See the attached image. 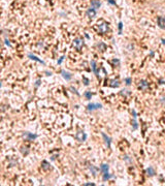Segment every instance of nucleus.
<instances>
[{
  "instance_id": "2",
  "label": "nucleus",
  "mask_w": 165,
  "mask_h": 186,
  "mask_svg": "<svg viewBox=\"0 0 165 186\" xmlns=\"http://www.w3.org/2000/svg\"><path fill=\"white\" fill-rule=\"evenodd\" d=\"M109 24L106 22H101L100 24H98V32L99 33H101V34H104V33H106L108 31V29H109Z\"/></svg>"
},
{
  "instance_id": "4",
  "label": "nucleus",
  "mask_w": 165,
  "mask_h": 186,
  "mask_svg": "<svg viewBox=\"0 0 165 186\" xmlns=\"http://www.w3.org/2000/svg\"><path fill=\"white\" fill-rule=\"evenodd\" d=\"M87 138H88L87 133L85 131H82V130H79L78 132H76V135H75V139L78 140L79 142H85L87 140Z\"/></svg>"
},
{
  "instance_id": "7",
  "label": "nucleus",
  "mask_w": 165,
  "mask_h": 186,
  "mask_svg": "<svg viewBox=\"0 0 165 186\" xmlns=\"http://www.w3.org/2000/svg\"><path fill=\"white\" fill-rule=\"evenodd\" d=\"M101 136H102V138H103V140H104V143H105V145L107 146V148H110V145H111V138L108 137V136H106L104 132H101Z\"/></svg>"
},
{
  "instance_id": "16",
  "label": "nucleus",
  "mask_w": 165,
  "mask_h": 186,
  "mask_svg": "<svg viewBox=\"0 0 165 186\" xmlns=\"http://www.w3.org/2000/svg\"><path fill=\"white\" fill-rule=\"evenodd\" d=\"M108 170H109V166L107 163H102L100 165V171H101L103 174L104 173H108Z\"/></svg>"
},
{
  "instance_id": "14",
  "label": "nucleus",
  "mask_w": 165,
  "mask_h": 186,
  "mask_svg": "<svg viewBox=\"0 0 165 186\" xmlns=\"http://www.w3.org/2000/svg\"><path fill=\"white\" fill-rule=\"evenodd\" d=\"M91 6L94 9H98L101 6V2H100L99 0H91Z\"/></svg>"
},
{
  "instance_id": "34",
  "label": "nucleus",
  "mask_w": 165,
  "mask_h": 186,
  "mask_svg": "<svg viewBox=\"0 0 165 186\" xmlns=\"http://www.w3.org/2000/svg\"><path fill=\"white\" fill-rule=\"evenodd\" d=\"M161 42H162V44L165 46V38H162V39H161Z\"/></svg>"
},
{
  "instance_id": "11",
  "label": "nucleus",
  "mask_w": 165,
  "mask_h": 186,
  "mask_svg": "<svg viewBox=\"0 0 165 186\" xmlns=\"http://www.w3.org/2000/svg\"><path fill=\"white\" fill-rule=\"evenodd\" d=\"M28 57L30 58L31 60H34V61H36V62H39V63H41V64H42V65H45V63H44V61H43V60L39 59V58H38L37 56H35V55L31 54V53H29V54H28Z\"/></svg>"
},
{
  "instance_id": "15",
  "label": "nucleus",
  "mask_w": 165,
  "mask_h": 186,
  "mask_svg": "<svg viewBox=\"0 0 165 186\" xmlns=\"http://www.w3.org/2000/svg\"><path fill=\"white\" fill-rule=\"evenodd\" d=\"M145 172H146V175H148L149 177H153V176L156 175V172H155V170L152 166H149L148 168H146Z\"/></svg>"
},
{
  "instance_id": "35",
  "label": "nucleus",
  "mask_w": 165,
  "mask_h": 186,
  "mask_svg": "<svg viewBox=\"0 0 165 186\" xmlns=\"http://www.w3.org/2000/svg\"><path fill=\"white\" fill-rule=\"evenodd\" d=\"M150 56H151V57L154 56V52H151V53H150Z\"/></svg>"
},
{
  "instance_id": "32",
  "label": "nucleus",
  "mask_w": 165,
  "mask_h": 186,
  "mask_svg": "<svg viewBox=\"0 0 165 186\" xmlns=\"http://www.w3.org/2000/svg\"><path fill=\"white\" fill-rule=\"evenodd\" d=\"M5 44H6L7 46H10V43H9V40H7V39H5Z\"/></svg>"
},
{
  "instance_id": "28",
  "label": "nucleus",
  "mask_w": 165,
  "mask_h": 186,
  "mask_svg": "<svg viewBox=\"0 0 165 186\" xmlns=\"http://www.w3.org/2000/svg\"><path fill=\"white\" fill-rule=\"evenodd\" d=\"M70 90H72V92H73V93H75L76 95H80V93H79L78 91H76V89H74L73 87H70Z\"/></svg>"
},
{
  "instance_id": "27",
  "label": "nucleus",
  "mask_w": 165,
  "mask_h": 186,
  "mask_svg": "<svg viewBox=\"0 0 165 186\" xmlns=\"http://www.w3.org/2000/svg\"><path fill=\"white\" fill-rule=\"evenodd\" d=\"M64 58H65V56H62V57H60V59H59V60H58V64H59V65H60V64H61V63L63 62V60H64Z\"/></svg>"
},
{
  "instance_id": "12",
  "label": "nucleus",
  "mask_w": 165,
  "mask_h": 186,
  "mask_svg": "<svg viewBox=\"0 0 165 186\" xmlns=\"http://www.w3.org/2000/svg\"><path fill=\"white\" fill-rule=\"evenodd\" d=\"M157 23H158V26L161 29H165V18L164 17H158Z\"/></svg>"
},
{
  "instance_id": "31",
  "label": "nucleus",
  "mask_w": 165,
  "mask_h": 186,
  "mask_svg": "<svg viewBox=\"0 0 165 186\" xmlns=\"http://www.w3.org/2000/svg\"><path fill=\"white\" fill-rule=\"evenodd\" d=\"M82 185H84V186H94L95 183H84Z\"/></svg>"
},
{
  "instance_id": "8",
  "label": "nucleus",
  "mask_w": 165,
  "mask_h": 186,
  "mask_svg": "<svg viewBox=\"0 0 165 186\" xmlns=\"http://www.w3.org/2000/svg\"><path fill=\"white\" fill-rule=\"evenodd\" d=\"M86 15H87L88 18H90V19L95 18V17H96V9H94V8H89V9H87Z\"/></svg>"
},
{
  "instance_id": "22",
  "label": "nucleus",
  "mask_w": 165,
  "mask_h": 186,
  "mask_svg": "<svg viewBox=\"0 0 165 186\" xmlns=\"http://www.w3.org/2000/svg\"><path fill=\"white\" fill-rule=\"evenodd\" d=\"M138 128V124H137V121H136V118H133V129H137Z\"/></svg>"
},
{
  "instance_id": "1",
  "label": "nucleus",
  "mask_w": 165,
  "mask_h": 186,
  "mask_svg": "<svg viewBox=\"0 0 165 186\" xmlns=\"http://www.w3.org/2000/svg\"><path fill=\"white\" fill-rule=\"evenodd\" d=\"M85 43H84V39L81 38V37H76L74 40H73V46L75 50L78 51H81L82 49V46H84Z\"/></svg>"
},
{
  "instance_id": "24",
  "label": "nucleus",
  "mask_w": 165,
  "mask_h": 186,
  "mask_svg": "<svg viewBox=\"0 0 165 186\" xmlns=\"http://www.w3.org/2000/svg\"><path fill=\"white\" fill-rule=\"evenodd\" d=\"M125 83H126L127 86L131 85V83H132V79H131V78H126V79H125Z\"/></svg>"
},
{
  "instance_id": "18",
  "label": "nucleus",
  "mask_w": 165,
  "mask_h": 186,
  "mask_svg": "<svg viewBox=\"0 0 165 186\" xmlns=\"http://www.w3.org/2000/svg\"><path fill=\"white\" fill-rule=\"evenodd\" d=\"M97 46H98V49L100 50V52H104L105 50H106V45L105 44H103V43H99V44H97Z\"/></svg>"
},
{
  "instance_id": "23",
  "label": "nucleus",
  "mask_w": 165,
  "mask_h": 186,
  "mask_svg": "<svg viewBox=\"0 0 165 186\" xmlns=\"http://www.w3.org/2000/svg\"><path fill=\"white\" fill-rule=\"evenodd\" d=\"M85 96H86L87 99H91V98H92V93L90 91H87V92H85Z\"/></svg>"
},
{
  "instance_id": "6",
  "label": "nucleus",
  "mask_w": 165,
  "mask_h": 186,
  "mask_svg": "<svg viewBox=\"0 0 165 186\" xmlns=\"http://www.w3.org/2000/svg\"><path fill=\"white\" fill-rule=\"evenodd\" d=\"M91 66H92V70L93 72L96 74V77L100 79V75H99V70H98V68H97V63L95 60H92L91 61Z\"/></svg>"
},
{
  "instance_id": "5",
  "label": "nucleus",
  "mask_w": 165,
  "mask_h": 186,
  "mask_svg": "<svg viewBox=\"0 0 165 186\" xmlns=\"http://www.w3.org/2000/svg\"><path fill=\"white\" fill-rule=\"evenodd\" d=\"M99 109H102V104L101 103H89L87 106V110L88 111H95V110H99Z\"/></svg>"
},
{
  "instance_id": "30",
  "label": "nucleus",
  "mask_w": 165,
  "mask_h": 186,
  "mask_svg": "<svg viewBox=\"0 0 165 186\" xmlns=\"http://www.w3.org/2000/svg\"><path fill=\"white\" fill-rule=\"evenodd\" d=\"M40 83H41V81H40V80H37L36 83H35V88H37V87L40 85Z\"/></svg>"
},
{
  "instance_id": "25",
  "label": "nucleus",
  "mask_w": 165,
  "mask_h": 186,
  "mask_svg": "<svg viewBox=\"0 0 165 186\" xmlns=\"http://www.w3.org/2000/svg\"><path fill=\"white\" fill-rule=\"evenodd\" d=\"M118 27H119V34H122V29H123V23H122V22H119V24H118Z\"/></svg>"
},
{
  "instance_id": "21",
  "label": "nucleus",
  "mask_w": 165,
  "mask_h": 186,
  "mask_svg": "<svg viewBox=\"0 0 165 186\" xmlns=\"http://www.w3.org/2000/svg\"><path fill=\"white\" fill-rule=\"evenodd\" d=\"M120 94H121V95H124V96H126V95H129V94H130V91H128V90H126V89H123V90H121Z\"/></svg>"
},
{
  "instance_id": "10",
  "label": "nucleus",
  "mask_w": 165,
  "mask_h": 186,
  "mask_svg": "<svg viewBox=\"0 0 165 186\" xmlns=\"http://www.w3.org/2000/svg\"><path fill=\"white\" fill-rule=\"evenodd\" d=\"M61 74H62V77L64 78V80H66V81H70L72 79V74L66 71V70H64V69H62L61 70Z\"/></svg>"
},
{
  "instance_id": "3",
  "label": "nucleus",
  "mask_w": 165,
  "mask_h": 186,
  "mask_svg": "<svg viewBox=\"0 0 165 186\" xmlns=\"http://www.w3.org/2000/svg\"><path fill=\"white\" fill-rule=\"evenodd\" d=\"M23 138H24L25 140H27V141H35L38 136L37 135H34V133H31V132H28V131H24L22 133Z\"/></svg>"
},
{
  "instance_id": "36",
  "label": "nucleus",
  "mask_w": 165,
  "mask_h": 186,
  "mask_svg": "<svg viewBox=\"0 0 165 186\" xmlns=\"http://www.w3.org/2000/svg\"><path fill=\"white\" fill-rule=\"evenodd\" d=\"M1 86H2V84H1V82H0V88H1Z\"/></svg>"
},
{
  "instance_id": "9",
  "label": "nucleus",
  "mask_w": 165,
  "mask_h": 186,
  "mask_svg": "<svg viewBox=\"0 0 165 186\" xmlns=\"http://www.w3.org/2000/svg\"><path fill=\"white\" fill-rule=\"evenodd\" d=\"M138 88L140 90H146L149 88V83L146 82L145 80H141L139 82V85H138Z\"/></svg>"
},
{
  "instance_id": "29",
  "label": "nucleus",
  "mask_w": 165,
  "mask_h": 186,
  "mask_svg": "<svg viewBox=\"0 0 165 186\" xmlns=\"http://www.w3.org/2000/svg\"><path fill=\"white\" fill-rule=\"evenodd\" d=\"M107 2H108L109 4H111V5H117V3H116L115 0H107Z\"/></svg>"
},
{
  "instance_id": "17",
  "label": "nucleus",
  "mask_w": 165,
  "mask_h": 186,
  "mask_svg": "<svg viewBox=\"0 0 165 186\" xmlns=\"http://www.w3.org/2000/svg\"><path fill=\"white\" fill-rule=\"evenodd\" d=\"M109 86H110V87H113V88H118V87L120 86V82H119L118 80H110Z\"/></svg>"
},
{
  "instance_id": "20",
  "label": "nucleus",
  "mask_w": 165,
  "mask_h": 186,
  "mask_svg": "<svg viewBox=\"0 0 165 186\" xmlns=\"http://www.w3.org/2000/svg\"><path fill=\"white\" fill-rule=\"evenodd\" d=\"M110 178H114V175H109L108 173H104L103 174V177H102V180L103 181H107Z\"/></svg>"
},
{
  "instance_id": "19",
  "label": "nucleus",
  "mask_w": 165,
  "mask_h": 186,
  "mask_svg": "<svg viewBox=\"0 0 165 186\" xmlns=\"http://www.w3.org/2000/svg\"><path fill=\"white\" fill-rule=\"evenodd\" d=\"M90 171L92 172V174H93V176H96V175H97V172L99 171V168L91 164V165H90Z\"/></svg>"
},
{
  "instance_id": "13",
  "label": "nucleus",
  "mask_w": 165,
  "mask_h": 186,
  "mask_svg": "<svg viewBox=\"0 0 165 186\" xmlns=\"http://www.w3.org/2000/svg\"><path fill=\"white\" fill-rule=\"evenodd\" d=\"M41 168L44 170V171H49V170H51V168H52V166H51L49 161L42 160V162H41Z\"/></svg>"
},
{
  "instance_id": "26",
  "label": "nucleus",
  "mask_w": 165,
  "mask_h": 186,
  "mask_svg": "<svg viewBox=\"0 0 165 186\" xmlns=\"http://www.w3.org/2000/svg\"><path fill=\"white\" fill-rule=\"evenodd\" d=\"M82 80H84V84H85V86H89V80H88L87 78H82Z\"/></svg>"
},
{
  "instance_id": "33",
  "label": "nucleus",
  "mask_w": 165,
  "mask_h": 186,
  "mask_svg": "<svg viewBox=\"0 0 165 186\" xmlns=\"http://www.w3.org/2000/svg\"><path fill=\"white\" fill-rule=\"evenodd\" d=\"M45 73H46V75H48V77H49V75H52V72H51V71H45Z\"/></svg>"
}]
</instances>
